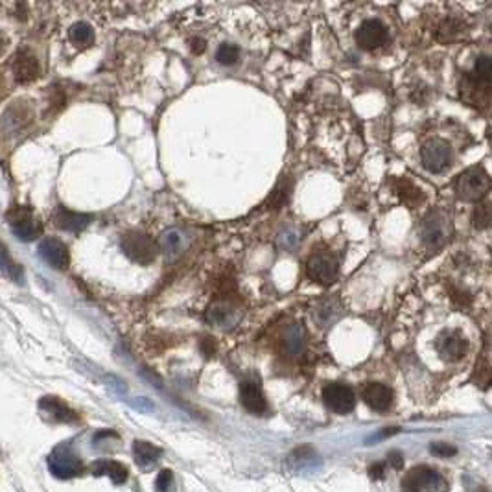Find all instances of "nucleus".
I'll return each mask as SVG.
<instances>
[{"label": "nucleus", "mask_w": 492, "mask_h": 492, "mask_svg": "<svg viewBox=\"0 0 492 492\" xmlns=\"http://www.w3.org/2000/svg\"><path fill=\"white\" fill-rule=\"evenodd\" d=\"M488 188H491V177L481 166L464 170L455 181L457 196L464 201H479V199L487 196Z\"/></svg>", "instance_id": "nucleus-1"}, {"label": "nucleus", "mask_w": 492, "mask_h": 492, "mask_svg": "<svg viewBox=\"0 0 492 492\" xmlns=\"http://www.w3.org/2000/svg\"><path fill=\"white\" fill-rule=\"evenodd\" d=\"M122 251L129 260L141 264V266H148L157 258L159 254V245L153 238L142 233H127L120 242Z\"/></svg>", "instance_id": "nucleus-2"}, {"label": "nucleus", "mask_w": 492, "mask_h": 492, "mask_svg": "<svg viewBox=\"0 0 492 492\" xmlns=\"http://www.w3.org/2000/svg\"><path fill=\"white\" fill-rule=\"evenodd\" d=\"M8 221L15 236L23 242H32L41 235V221L26 206H13L8 212Z\"/></svg>", "instance_id": "nucleus-3"}, {"label": "nucleus", "mask_w": 492, "mask_h": 492, "mask_svg": "<svg viewBox=\"0 0 492 492\" xmlns=\"http://www.w3.org/2000/svg\"><path fill=\"white\" fill-rule=\"evenodd\" d=\"M306 273L312 281L328 286L338 279L339 264L338 258L332 253H315L310 257L308 264H306Z\"/></svg>", "instance_id": "nucleus-4"}, {"label": "nucleus", "mask_w": 492, "mask_h": 492, "mask_svg": "<svg viewBox=\"0 0 492 492\" xmlns=\"http://www.w3.org/2000/svg\"><path fill=\"white\" fill-rule=\"evenodd\" d=\"M422 164L424 168L431 174H441L450 166L452 151L450 146L446 144L441 139H433V141L426 142L422 148Z\"/></svg>", "instance_id": "nucleus-5"}, {"label": "nucleus", "mask_w": 492, "mask_h": 492, "mask_svg": "<svg viewBox=\"0 0 492 492\" xmlns=\"http://www.w3.org/2000/svg\"><path fill=\"white\" fill-rule=\"evenodd\" d=\"M48 469L54 476L57 478L66 479L74 478V476H80L83 472V463H81L80 457H76L69 448L62 446L54 450V454L48 457Z\"/></svg>", "instance_id": "nucleus-6"}, {"label": "nucleus", "mask_w": 492, "mask_h": 492, "mask_svg": "<svg viewBox=\"0 0 492 492\" xmlns=\"http://www.w3.org/2000/svg\"><path fill=\"white\" fill-rule=\"evenodd\" d=\"M323 400L328 409L339 415H347L356 406V394L345 384H330L323 390Z\"/></svg>", "instance_id": "nucleus-7"}, {"label": "nucleus", "mask_w": 492, "mask_h": 492, "mask_svg": "<svg viewBox=\"0 0 492 492\" xmlns=\"http://www.w3.org/2000/svg\"><path fill=\"white\" fill-rule=\"evenodd\" d=\"M448 235H450L448 220L443 214H437V212L426 218L424 226H422V240L433 251L441 249L448 242V238H450Z\"/></svg>", "instance_id": "nucleus-8"}, {"label": "nucleus", "mask_w": 492, "mask_h": 492, "mask_svg": "<svg viewBox=\"0 0 492 492\" xmlns=\"http://www.w3.org/2000/svg\"><path fill=\"white\" fill-rule=\"evenodd\" d=\"M439 483H441V478L435 470L428 469V467H415L402 479V492L435 491Z\"/></svg>", "instance_id": "nucleus-9"}, {"label": "nucleus", "mask_w": 492, "mask_h": 492, "mask_svg": "<svg viewBox=\"0 0 492 492\" xmlns=\"http://www.w3.org/2000/svg\"><path fill=\"white\" fill-rule=\"evenodd\" d=\"M435 347L437 352L445 360L455 361L464 356V352H467V339H464V336L459 330H445V332L439 334Z\"/></svg>", "instance_id": "nucleus-10"}, {"label": "nucleus", "mask_w": 492, "mask_h": 492, "mask_svg": "<svg viewBox=\"0 0 492 492\" xmlns=\"http://www.w3.org/2000/svg\"><path fill=\"white\" fill-rule=\"evenodd\" d=\"M387 41V28L376 19L363 20L356 30V42L363 50H375Z\"/></svg>", "instance_id": "nucleus-11"}, {"label": "nucleus", "mask_w": 492, "mask_h": 492, "mask_svg": "<svg viewBox=\"0 0 492 492\" xmlns=\"http://www.w3.org/2000/svg\"><path fill=\"white\" fill-rule=\"evenodd\" d=\"M39 254L45 262L54 269H66L71 264V254L69 249L57 238H45L39 244Z\"/></svg>", "instance_id": "nucleus-12"}, {"label": "nucleus", "mask_w": 492, "mask_h": 492, "mask_svg": "<svg viewBox=\"0 0 492 492\" xmlns=\"http://www.w3.org/2000/svg\"><path fill=\"white\" fill-rule=\"evenodd\" d=\"M240 402L249 413H254V415H262L267 411V402L262 387L254 380H245L244 384L240 385Z\"/></svg>", "instance_id": "nucleus-13"}, {"label": "nucleus", "mask_w": 492, "mask_h": 492, "mask_svg": "<svg viewBox=\"0 0 492 492\" xmlns=\"http://www.w3.org/2000/svg\"><path fill=\"white\" fill-rule=\"evenodd\" d=\"M157 245H159V251H163V254L166 257V260H175L187 249L188 236L184 230L172 227V229L164 230L160 235Z\"/></svg>", "instance_id": "nucleus-14"}, {"label": "nucleus", "mask_w": 492, "mask_h": 492, "mask_svg": "<svg viewBox=\"0 0 492 492\" xmlns=\"http://www.w3.org/2000/svg\"><path fill=\"white\" fill-rule=\"evenodd\" d=\"M205 319L206 323L214 324V327H233L240 319V310L230 305V303H214L205 312Z\"/></svg>", "instance_id": "nucleus-15"}, {"label": "nucleus", "mask_w": 492, "mask_h": 492, "mask_svg": "<svg viewBox=\"0 0 492 492\" xmlns=\"http://www.w3.org/2000/svg\"><path fill=\"white\" fill-rule=\"evenodd\" d=\"M93 221V214H83V212H72L59 206L54 214V223L59 229L69 230V233H80Z\"/></svg>", "instance_id": "nucleus-16"}, {"label": "nucleus", "mask_w": 492, "mask_h": 492, "mask_svg": "<svg viewBox=\"0 0 492 492\" xmlns=\"http://www.w3.org/2000/svg\"><path fill=\"white\" fill-rule=\"evenodd\" d=\"M13 72L15 80L19 83H30L39 76V63L37 59L33 57L32 52L28 50H19V54L15 56L13 63Z\"/></svg>", "instance_id": "nucleus-17"}, {"label": "nucleus", "mask_w": 492, "mask_h": 492, "mask_svg": "<svg viewBox=\"0 0 492 492\" xmlns=\"http://www.w3.org/2000/svg\"><path fill=\"white\" fill-rule=\"evenodd\" d=\"M363 400L375 411H387L393 404V391L384 384H369L363 390Z\"/></svg>", "instance_id": "nucleus-18"}, {"label": "nucleus", "mask_w": 492, "mask_h": 492, "mask_svg": "<svg viewBox=\"0 0 492 492\" xmlns=\"http://www.w3.org/2000/svg\"><path fill=\"white\" fill-rule=\"evenodd\" d=\"M305 327L300 323H291L284 330V338H282V345L284 351L288 352V356H299L303 348H305Z\"/></svg>", "instance_id": "nucleus-19"}, {"label": "nucleus", "mask_w": 492, "mask_h": 492, "mask_svg": "<svg viewBox=\"0 0 492 492\" xmlns=\"http://www.w3.org/2000/svg\"><path fill=\"white\" fill-rule=\"evenodd\" d=\"M160 455H163V450H160L159 446L146 441L133 443V457H135V463L139 467H142V469H148V467L157 463Z\"/></svg>", "instance_id": "nucleus-20"}, {"label": "nucleus", "mask_w": 492, "mask_h": 492, "mask_svg": "<svg viewBox=\"0 0 492 492\" xmlns=\"http://www.w3.org/2000/svg\"><path fill=\"white\" fill-rule=\"evenodd\" d=\"M94 476H107V478L113 479V483L120 485L127 479V469L124 464H120L118 461L111 459H100L90 467Z\"/></svg>", "instance_id": "nucleus-21"}, {"label": "nucleus", "mask_w": 492, "mask_h": 492, "mask_svg": "<svg viewBox=\"0 0 492 492\" xmlns=\"http://www.w3.org/2000/svg\"><path fill=\"white\" fill-rule=\"evenodd\" d=\"M39 406H41L42 411H47L48 415L56 418V421L59 422L76 421V413L72 411V409L69 408L63 400L54 399V397H45V399H41Z\"/></svg>", "instance_id": "nucleus-22"}, {"label": "nucleus", "mask_w": 492, "mask_h": 492, "mask_svg": "<svg viewBox=\"0 0 492 492\" xmlns=\"http://www.w3.org/2000/svg\"><path fill=\"white\" fill-rule=\"evenodd\" d=\"M71 39L78 47H89L94 41V32L87 23H76L71 28Z\"/></svg>", "instance_id": "nucleus-23"}, {"label": "nucleus", "mask_w": 492, "mask_h": 492, "mask_svg": "<svg viewBox=\"0 0 492 492\" xmlns=\"http://www.w3.org/2000/svg\"><path fill=\"white\" fill-rule=\"evenodd\" d=\"M338 312L339 310L338 305H336V300H324V303H321V306L314 312V317L317 319L323 327H327V324H330L334 319H336Z\"/></svg>", "instance_id": "nucleus-24"}, {"label": "nucleus", "mask_w": 492, "mask_h": 492, "mask_svg": "<svg viewBox=\"0 0 492 492\" xmlns=\"http://www.w3.org/2000/svg\"><path fill=\"white\" fill-rule=\"evenodd\" d=\"M0 271L17 282H23L24 279L23 267H20L19 264H15L13 260L8 257V253H4V251H0Z\"/></svg>", "instance_id": "nucleus-25"}, {"label": "nucleus", "mask_w": 492, "mask_h": 492, "mask_svg": "<svg viewBox=\"0 0 492 492\" xmlns=\"http://www.w3.org/2000/svg\"><path fill=\"white\" fill-rule=\"evenodd\" d=\"M238 57L240 48L236 45H233V42H223V45H220L218 52H216V59L221 65H235L238 62Z\"/></svg>", "instance_id": "nucleus-26"}, {"label": "nucleus", "mask_w": 492, "mask_h": 492, "mask_svg": "<svg viewBox=\"0 0 492 492\" xmlns=\"http://www.w3.org/2000/svg\"><path fill=\"white\" fill-rule=\"evenodd\" d=\"M491 72H492L491 57L479 56L478 62H476V66H474V76L478 78V81H485V83H488V80H491Z\"/></svg>", "instance_id": "nucleus-27"}, {"label": "nucleus", "mask_w": 492, "mask_h": 492, "mask_svg": "<svg viewBox=\"0 0 492 492\" xmlns=\"http://www.w3.org/2000/svg\"><path fill=\"white\" fill-rule=\"evenodd\" d=\"M491 221V211H488V205H479L474 212V226L478 229H485Z\"/></svg>", "instance_id": "nucleus-28"}, {"label": "nucleus", "mask_w": 492, "mask_h": 492, "mask_svg": "<svg viewBox=\"0 0 492 492\" xmlns=\"http://www.w3.org/2000/svg\"><path fill=\"white\" fill-rule=\"evenodd\" d=\"M430 452L433 455H437V457H452V455L457 454V448L448 445V443H433L430 446Z\"/></svg>", "instance_id": "nucleus-29"}, {"label": "nucleus", "mask_w": 492, "mask_h": 492, "mask_svg": "<svg viewBox=\"0 0 492 492\" xmlns=\"http://www.w3.org/2000/svg\"><path fill=\"white\" fill-rule=\"evenodd\" d=\"M155 485H157V491L159 492H168L172 488V485H174V474H172V470H163L157 476Z\"/></svg>", "instance_id": "nucleus-30"}, {"label": "nucleus", "mask_w": 492, "mask_h": 492, "mask_svg": "<svg viewBox=\"0 0 492 492\" xmlns=\"http://www.w3.org/2000/svg\"><path fill=\"white\" fill-rule=\"evenodd\" d=\"M297 240H299V236H297V233H293L291 229H288L286 233H282L281 235L282 245H286V247H293V245L297 244Z\"/></svg>", "instance_id": "nucleus-31"}, {"label": "nucleus", "mask_w": 492, "mask_h": 492, "mask_svg": "<svg viewBox=\"0 0 492 492\" xmlns=\"http://www.w3.org/2000/svg\"><path fill=\"white\" fill-rule=\"evenodd\" d=\"M387 459H390V463L393 464V469L400 470L404 467V457L400 452H391V454L387 455Z\"/></svg>", "instance_id": "nucleus-32"}, {"label": "nucleus", "mask_w": 492, "mask_h": 492, "mask_svg": "<svg viewBox=\"0 0 492 492\" xmlns=\"http://www.w3.org/2000/svg\"><path fill=\"white\" fill-rule=\"evenodd\" d=\"M399 431V428H385V430H382L378 433V435H373L369 439V443H376V441H382V439H385V437H391V435H394Z\"/></svg>", "instance_id": "nucleus-33"}, {"label": "nucleus", "mask_w": 492, "mask_h": 492, "mask_svg": "<svg viewBox=\"0 0 492 492\" xmlns=\"http://www.w3.org/2000/svg\"><path fill=\"white\" fill-rule=\"evenodd\" d=\"M369 476L373 479H382L384 478V464L382 463H376V464H373L369 469Z\"/></svg>", "instance_id": "nucleus-34"}, {"label": "nucleus", "mask_w": 492, "mask_h": 492, "mask_svg": "<svg viewBox=\"0 0 492 492\" xmlns=\"http://www.w3.org/2000/svg\"><path fill=\"white\" fill-rule=\"evenodd\" d=\"M203 50H205V42H203L201 39H194V41H192V52H194V54H201Z\"/></svg>", "instance_id": "nucleus-35"}]
</instances>
